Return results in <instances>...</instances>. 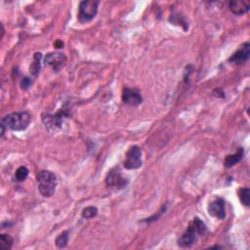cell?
I'll return each mask as SVG.
<instances>
[{
	"mask_svg": "<svg viewBox=\"0 0 250 250\" xmlns=\"http://www.w3.org/2000/svg\"><path fill=\"white\" fill-rule=\"evenodd\" d=\"M31 120V115L28 111L13 112L1 119V137L5 134L6 129L14 131H23L29 127Z\"/></svg>",
	"mask_w": 250,
	"mask_h": 250,
	"instance_id": "1",
	"label": "cell"
},
{
	"mask_svg": "<svg viewBox=\"0 0 250 250\" xmlns=\"http://www.w3.org/2000/svg\"><path fill=\"white\" fill-rule=\"evenodd\" d=\"M206 232L205 224L199 218L196 217L193 222L190 223L189 227L179 238L178 244L181 247H191L198 239V237Z\"/></svg>",
	"mask_w": 250,
	"mask_h": 250,
	"instance_id": "2",
	"label": "cell"
},
{
	"mask_svg": "<svg viewBox=\"0 0 250 250\" xmlns=\"http://www.w3.org/2000/svg\"><path fill=\"white\" fill-rule=\"evenodd\" d=\"M38 191L44 198H51L57 186V177L50 171H40L37 174Z\"/></svg>",
	"mask_w": 250,
	"mask_h": 250,
	"instance_id": "3",
	"label": "cell"
},
{
	"mask_svg": "<svg viewBox=\"0 0 250 250\" xmlns=\"http://www.w3.org/2000/svg\"><path fill=\"white\" fill-rule=\"evenodd\" d=\"M99 4L100 1H95V0H85V1H82L79 5L78 21L81 24H84L93 20L98 13Z\"/></svg>",
	"mask_w": 250,
	"mask_h": 250,
	"instance_id": "4",
	"label": "cell"
},
{
	"mask_svg": "<svg viewBox=\"0 0 250 250\" xmlns=\"http://www.w3.org/2000/svg\"><path fill=\"white\" fill-rule=\"evenodd\" d=\"M142 151L139 147L133 146L126 154V158L124 160V167L126 169H138L142 166Z\"/></svg>",
	"mask_w": 250,
	"mask_h": 250,
	"instance_id": "5",
	"label": "cell"
},
{
	"mask_svg": "<svg viewBox=\"0 0 250 250\" xmlns=\"http://www.w3.org/2000/svg\"><path fill=\"white\" fill-rule=\"evenodd\" d=\"M69 114L67 113V109H62V111L56 113V114H43L42 115V121L45 125V127L48 130L51 131H56L61 128V125L62 122V117L68 116Z\"/></svg>",
	"mask_w": 250,
	"mask_h": 250,
	"instance_id": "6",
	"label": "cell"
},
{
	"mask_svg": "<svg viewBox=\"0 0 250 250\" xmlns=\"http://www.w3.org/2000/svg\"><path fill=\"white\" fill-rule=\"evenodd\" d=\"M122 101L131 107H138L143 102L142 95L138 89L132 88H124L122 93Z\"/></svg>",
	"mask_w": 250,
	"mask_h": 250,
	"instance_id": "7",
	"label": "cell"
},
{
	"mask_svg": "<svg viewBox=\"0 0 250 250\" xmlns=\"http://www.w3.org/2000/svg\"><path fill=\"white\" fill-rule=\"evenodd\" d=\"M128 181L123 178L118 169H112L109 171L106 178V184L109 187H114L116 189H123L126 187Z\"/></svg>",
	"mask_w": 250,
	"mask_h": 250,
	"instance_id": "8",
	"label": "cell"
},
{
	"mask_svg": "<svg viewBox=\"0 0 250 250\" xmlns=\"http://www.w3.org/2000/svg\"><path fill=\"white\" fill-rule=\"evenodd\" d=\"M249 56H250V44L248 42H245L240 46L238 50H236V52H234L231 56V58L229 59V62L235 65H242L248 61Z\"/></svg>",
	"mask_w": 250,
	"mask_h": 250,
	"instance_id": "9",
	"label": "cell"
},
{
	"mask_svg": "<svg viewBox=\"0 0 250 250\" xmlns=\"http://www.w3.org/2000/svg\"><path fill=\"white\" fill-rule=\"evenodd\" d=\"M67 61V57L65 54L59 52L48 53L44 58V64L53 67L55 71H58Z\"/></svg>",
	"mask_w": 250,
	"mask_h": 250,
	"instance_id": "10",
	"label": "cell"
},
{
	"mask_svg": "<svg viewBox=\"0 0 250 250\" xmlns=\"http://www.w3.org/2000/svg\"><path fill=\"white\" fill-rule=\"evenodd\" d=\"M209 215L216 217L218 219H225L226 210H225V201L222 198H217L211 202L208 205Z\"/></svg>",
	"mask_w": 250,
	"mask_h": 250,
	"instance_id": "11",
	"label": "cell"
},
{
	"mask_svg": "<svg viewBox=\"0 0 250 250\" xmlns=\"http://www.w3.org/2000/svg\"><path fill=\"white\" fill-rule=\"evenodd\" d=\"M230 10L235 15H242L249 11L250 2L247 0H233L229 3Z\"/></svg>",
	"mask_w": 250,
	"mask_h": 250,
	"instance_id": "12",
	"label": "cell"
},
{
	"mask_svg": "<svg viewBox=\"0 0 250 250\" xmlns=\"http://www.w3.org/2000/svg\"><path fill=\"white\" fill-rule=\"evenodd\" d=\"M243 157V149H239L235 155L228 156L225 159V166L228 168L233 167L236 163H238Z\"/></svg>",
	"mask_w": 250,
	"mask_h": 250,
	"instance_id": "13",
	"label": "cell"
},
{
	"mask_svg": "<svg viewBox=\"0 0 250 250\" xmlns=\"http://www.w3.org/2000/svg\"><path fill=\"white\" fill-rule=\"evenodd\" d=\"M42 56L41 53H35L34 54V61L32 64L31 65V74L36 78L40 72V60Z\"/></svg>",
	"mask_w": 250,
	"mask_h": 250,
	"instance_id": "14",
	"label": "cell"
},
{
	"mask_svg": "<svg viewBox=\"0 0 250 250\" xmlns=\"http://www.w3.org/2000/svg\"><path fill=\"white\" fill-rule=\"evenodd\" d=\"M238 197L243 205L249 206L250 203V191L248 188H241L238 190Z\"/></svg>",
	"mask_w": 250,
	"mask_h": 250,
	"instance_id": "15",
	"label": "cell"
},
{
	"mask_svg": "<svg viewBox=\"0 0 250 250\" xmlns=\"http://www.w3.org/2000/svg\"><path fill=\"white\" fill-rule=\"evenodd\" d=\"M13 238L6 234H2L0 235V247L2 249H10L13 246Z\"/></svg>",
	"mask_w": 250,
	"mask_h": 250,
	"instance_id": "16",
	"label": "cell"
},
{
	"mask_svg": "<svg viewBox=\"0 0 250 250\" xmlns=\"http://www.w3.org/2000/svg\"><path fill=\"white\" fill-rule=\"evenodd\" d=\"M56 245L59 247V248H64L67 246L68 242H69V232L66 231V232H62V234H60L58 235V237L56 238Z\"/></svg>",
	"mask_w": 250,
	"mask_h": 250,
	"instance_id": "17",
	"label": "cell"
},
{
	"mask_svg": "<svg viewBox=\"0 0 250 250\" xmlns=\"http://www.w3.org/2000/svg\"><path fill=\"white\" fill-rule=\"evenodd\" d=\"M28 176H29V169L26 166H21L16 171L15 179L18 182H23L28 178Z\"/></svg>",
	"mask_w": 250,
	"mask_h": 250,
	"instance_id": "18",
	"label": "cell"
},
{
	"mask_svg": "<svg viewBox=\"0 0 250 250\" xmlns=\"http://www.w3.org/2000/svg\"><path fill=\"white\" fill-rule=\"evenodd\" d=\"M98 214V209L94 206H88L83 209L82 211V217L84 219H91L95 217Z\"/></svg>",
	"mask_w": 250,
	"mask_h": 250,
	"instance_id": "19",
	"label": "cell"
},
{
	"mask_svg": "<svg viewBox=\"0 0 250 250\" xmlns=\"http://www.w3.org/2000/svg\"><path fill=\"white\" fill-rule=\"evenodd\" d=\"M32 81L31 78H25L23 80H22V88L23 89H28L31 85Z\"/></svg>",
	"mask_w": 250,
	"mask_h": 250,
	"instance_id": "20",
	"label": "cell"
}]
</instances>
